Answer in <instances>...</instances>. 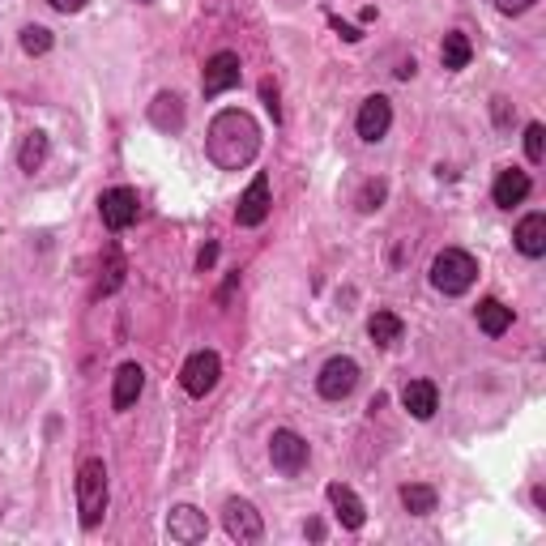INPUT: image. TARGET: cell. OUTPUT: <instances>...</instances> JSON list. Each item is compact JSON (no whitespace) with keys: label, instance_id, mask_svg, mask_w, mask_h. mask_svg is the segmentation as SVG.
Segmentation results:
<instances>
[{"label":"cell","instance_id":"cell-2","mask_svg":"<svg viewBox=\"0 0 546 546\" xmlns=\"http://www.w3.org/2000/svg\"><path fill=\"white\" fill-rule=\"evenodd\" d=\"M77 512H82V529H99L107 517V465L99 457L77 465Z\"/></svg>","mask_w":546,"mask_h":546},{"label":"cell","instance_id":"cell-28","mask_svg":"<svg viewBox=\"0 0 546 546\" xmlns=\"http://www.w3.org/2000/svg\"><path fill=\"white\" fill-rule=\"evenodd\" d=\"M261 99H265V107H269V116L278 120V116H282V111H278V86H273V82H261Z\"/></svg>","mask_w":546,"mask_h":546},{"label":"cell","instance_id":"cell-13","mask_svg":"<svg viewBox=\"0 0 546 546\" xmlns=\"http://www.w3.org/2000/svg\"><path fill=\"white\" fill-rule=\"evenodd\" d=\"M401 406L410 410V419H419V423H427L431 414L440 410V389L431 380H410L406 389H401Z\"/></svg>","mask_w":546,"mask_h":546},{"label":"cell","instance_id":"cell-15","mask_svg":"<svg viewBox=\"0 0 546 546\" xmlns=\"http://www.w3.org/2000/svg\"><path fill=\"white\" fill-rule=\"evenodd\" d=\"M141 389H146V372H141V363H124L116 372V384H111V406L116 410H133Z\"/></svg>","mask_w":546,"mask_h":546},{"label":"cell","instance_id":"cell-6","mask_svg":"<svg viewBox=\"0 0 546 546\" xmlns=\"http://www.w3.org/2000/svg\"><path fill=\"white\" fill-rule=\"evenodd\" d=\"M141 214V197H137V188H107L103 197H99V218H103V227L107 231H124V227H133Z\"/></svg>","mask_w":546,"mask_h":546},{"label":"cell","instance_id":"cell-26","mask_svg":"<svg viewBox=\"0 0 546 546\" xmlns=\"http://www.w3.org/2000/svg\"><path fill=\"white\" fill-rule=\"evenodd\" d=\"M380 201H384V180H372L363 192H359V210L363 214H372V210H380Z\"/></svg>","mask_w":546,"mask_h":546},{"label":"cell","instance_id":"cell-4","mask_svg":"<svg viewBox=\"0 0 546 546\" xmlns=\"http://www.w3.org/2000/svg\"><path fill=\"white\" fill-rule=\"evenodd\" d=\"M308 457H312V448H308V440H303L299 431L278 427L269 436V461H273V470H278V474H286V478L303 474V470H308Z\"/></svg>","mask_w":546,"mask_h":546},{"label":"cell","instance_id":"cell-19","mask_svg":"<svg viewBox=\"0 0 546 546\" xmlns=\"http://www.w3.org/2000/svg\"><path fill=\"white\" fill-rule=\"evenodd\" d=\"M470 56H474L470 35H461V30H448L444 43H440V64H444V69L457 73V69H465V64H470Z\"/></svg>","mask_w":546,"mask_h":546},{"label":"cell","instance_id":"cell-30","mask_svg":"<svg viewBox=\"0 0 546 546\" xmlns=\"http://www.w3.org/2000/svg\"><path fill=\"white\" fill-rule=\"evenodd\" d=\"M214 261H218V248H214V244H205V252H201V256H197V269H201V273H205V269H210V265H214Z\"/></svg>","mask_w":546,"mask_h":546},{"label":"cell","instance_id":"cell-31","mask_svg":"<svg viewBox=\"0 0 546 546\" xmlns=\"http://www.w3.org/2000/svg\"><path fill=\"white\" fill-rule=\"evenodd\" d=\"M495 124H508V99H495Z\"/></svg>","mask_w":546,"mask_h":546},{"label":"cell","instance_id":"cell-21","mask_svg":"<svg viewBox=\"0 0 546 546\" xmlns=\"http://www.w3.org/2000/svg\"><path fill=\"white\" fill-rule=\"evenodd\" d=\"M401 329H406V325H401V316H393V312H376L372 320H367V337H372L376 346H384V350L401 342Z\"/></svg>","mask_w":546,"mask_h":546},{"label":"cell","instance_id":"cell-22","mask_svg":"<svg viewBox=\"0 0 546 546\" xmlns=\"http://www.w3.org/2000/svg\"><path fill=\"white\" fill-rule=\"evenodd\" d=\"M47 150H52V146H47V133H39V128H35V133H26L22 137V150H18V167L26 175H35L47 163Z\"/></svg>","mask_w":546,"mask_h":546},{"label":"cell","instance_id":"cell-12","mask_svg":"<svg viewBox=\"0 0 546 546\" xmlns=\"http://www.w3.org/2000/svg\"><path fill=\"white\" fill-rule=\"evenodd\" d=\"M269 175H252V184H248V192L239 197V205H235V222L239 227H261V222L269 218Z\"/></svg>","mask_w":546,"mask_h":546},{"label":"cell","instance_id":"cell-14","mask_svg":"<svg viewBox=\"0 0 546 546\" xmlns=\"http://www.w3.org/2000/svg\"><path fill=\"white\" fill-rule=\"evenodd\" d=\"M329 504H333V512H337V521H342L346 529H363L367 525V508H363V500L355 491H350L346 483H329Z\"/></svg>","mask_w":546,"mask_h":546},{"label":"cell","instance_id":"cell-1","mask_svg":"<svg viewBox=\"0 0 546 546\" xmlns=\"http://www.w3.org/2000/svg\"><path fill=\"white\" fill-rule=\"evenodd\" d=\"M205 154L218 171H244L261 154V124L239 107L218 111L210 120V133H205Z\"/></svg>","mask_w":546,"mask_h":546},{"label":"cell","instance_id":"cell-29","mask_svg":"<svg viewBox=\"0 0 546 546\" xmlns=\"http://www.w3.org/2000/svg\"><path fill=\"white\" fill-rule=\"evenodd\" d=\"M56 13H82L86 9V0H47Z\"/></svg>","mask_w":546,"mask_h":546},{"label":"cell","instance_id":"cell-23","mask_svg":"<svg viewBox=\"0 0 546 546\" xmlns=\"http://www.w3.org/2000/svg\"><path fill=\"white\" fill-rule=\"evenodd\" d=\"M401 508H406L410 517H431V512H436V491L419 487V483L401 487Z\"/></svg>","mask_w":546,"mask_h":546},{"label":"cell","instance_id":"cell-7","mask_svg":"<svg viewBox=\"0 0 546 546\" xmlns=\"http://www.w3.org/2000/svg\"><path fill=\"white\" fill-rule=\"evenodd\" d=\"M355 384H359V363L346 359V355L329 359L325 367H320V376H316V389H320V397H325V401H346L350 393H355Z\"/></svg>","mask_w":546,"mask_h":546},{"label":"cell","instance_id":"cell-18","mask_svg":"<svg viewBox=\"0 0 546 546\" xmlns=\"http://www.w3.org/2000/svg\"><path fill=\"white\" fill-rule=\"evenodd\" d=\"M517 248H521V256H546V214H525L521 218V227H517Z\"/></svg>","mask_w":546,"mask_h":546},{"label":"cell","instance_id":"cell-27","mask_svg":"<svg viewBox=\"0 0 546 546\" xmlns=\"http://www.w3.org/2000/svg\"><path fill=\"white\" fill-rule=\"evenodd\" d=\"M534 5H538V0H495V9L508 13V18H521V13H529Z\"/></svg>","mask_w":546,"mask_h":546},{"label":"cell","instance_id":"cell-8","mask_svg":"<svg viewBox=\"0 0 546 546\" xmlns=\"http://www.w3.org/2000/svg\"><path fill=\"white\" fill-rule=\"evenodd\" d=\"M222 525H227V534L239 546H252V542L265 538L261 512H256V504H248V500H227V508H222Z\"/></svg>","mask_w":546,"mask_h":546},{"label":"cell","instance_id":"cell-9","mask_svg":"<svg viewBox=\"0 0 546 546\" xmlns=\"http://www.w3.org/2000/svg\"><path fill=\"white\" fill-rule=\"evenodd\" d=\"M239 77H244V64H239V56L235 52H214L210 60H205V73H201L205 99H218V94L235 90Z\"/></svg>","mask_w":546,"mask_h":546},{"label":"cell","instance_id":"cell-10","mask_svg":"<svg viewBox=\"0 0 546 546\" xmlns=\"http://www.w3.org/2000/svg\"><path fill=\"white\" fill-rule=\"evenodd\" d=\"M355 128H359V137L367 141V146H376V141H384V133L393 128V103L384 99V94H372V99H363Z\"/></svg>","mask_w":546,"mask_h":546},{"label":"cell","instance_id":"cell-20","mask_svg":"<svg viewBox=\"0 0 546 546\" xmlns=\"http://www.w3.org/2000/svg\"><path fill=\"white\" fill-rule=\"evenodd\" d=\"M478 329L487 337H504L512 329V308H504L500 299H483L478 303Z\"/></svg>","mask_w":546,"mask_h":546},{"label":"cell","instance_id":"cell-16","mask_svg":"<svg viewBox=\"0 0 546 546\" xmlns=\"http://www.w3.org/2000/svg\"><path fill=\"white\" fill-rule=\"evenodd\" d=\"M529 175L525 171H517V167H508V171H500L495 175V188H491V197H495V205L500 210H512V205H521L525 197H529Z\"/></svg>","mask_w":546,"mask_h":546},{"label":"cell","instance_id":"cell-3","mask_svg":"<svg viewBox=\"0 0 546 546\" xmlns=\"http://www.w3.org/2000/svg\"><path fill=\"white\" fill-rule=\"evenodd\" d=\"M478 282V261L461 248H444L436 261H431V286L440 295H465Z\"/></svg>","mask_w":546,"mask_h":546},{"label":"cell","instance_id":"cell-32","mask_svg":"<svg viewBox=\"0 0 546 546\" xmlns=\"http://www.w3.org/2000/svg\"><path fill=\"white\" fill-rule=\"evenodd\" d=\"M308 538L320 542V538H325V525H320V521H308Z\"/></svg>","mask_w":546,"mask_h":546},{"label":"cell","instance_id":"cell-25","mask_svg":"<svg viewBox=\"0 0 546 546\" xmlns=\"http://www.w3.org/2000/svg\"><path fill=\"white\" fill-rule=\"evenodd\" d=\"M525 158H529L534 167L546 158V128H542V124H529V128H525Z\"/></svg>","mask_w":546,"mask_h":546},{"label":"cell","instance_id":"cell-33","mask_svg":"<svg viewBox=\"0 0 546 546\" xmlns=\"http://www.w3.org/2000/svg\"><path fill=\"white\" fill-rule=\"evenodd\" d=\"M141 5H154V0H141Z\"/></svg>","mask_w":546,"mask_h":546},{"label":"cell","instance_id":"cell-11","mask_svg":"<svg viewBox=\"0 0 546 546\" xmlns=\"http://www.w3.org/2000/svg\"><path fill=\"white\" fill-rule=\"evenodd\" d=\"M167 534L180 546H197V542H205V534H210V521H205L201 508L180 504V508H171V517H167Z\"/></svg>","mask_w":546,"mask_h":546},{"label":"cell","instance_id":"cell-5","mask_svg":"<svg viewBox=\"0 0 546 546\" xmlns=\"http://www.w3.org/2000/svg\"><path fill=\"white\" fill-rule=\"evenodd\" d=\"M218 376H222V359L214 355V350H197V355H188V363L180 367V384H184L188 397L214 393Z\"/></svg>","mask_w":546,"mask_h":546},{"label":"cell","instance_id":"cell-24","mask_svg":"<svg viewBox=\"0 0 546 546\" xmlns=\"http://www.w3.org/2000/svg\"><path fill=\"white\" fill-rule=\"evenodd\" d=\"M52 30H47V26H26L22 30V52L26 56H47V52H52Z\"/></svg>","mask_w":546,"mask_h":546},{"label":"cell","instance_id":"cell-17","mask_svg":"<svg viewBox=\"0 0 546 546\" xmlns=\"http://www.w3.org/2000/svg\"><path fill=\"white\" fill-rule=\"evenodd\" d=\"M150 124L158 128V133H180L184 128V99L180 94H171V90L158 94L154 107H150Z\"/></svg>","mask_w":546,"mask_h":546}]
</instances>
